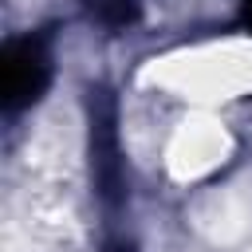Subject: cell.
Instances as JSON below:
<instances>
[{
    "instance_id": "6da1fadb",
    "label": "cell",
    "mask_w": 252,
    "mask_h": 252,
    "mask_svg": "<svg viewBox=\"0 0 252 252\" xmlns=\"http://www.w3.org/2000/svg\"><path fill=\"white\" fill-rule=\"evenodd\" d=\"M142 79L189 98H232L252 91V43L228 39V43L177 51V55L154 59L142 71Z\"/></svg>"
},
{
    "instance_id": "7a4b0ae2",
    "label": "cell",
    "mask_w": 252,
    "mask_h": 252,
    "mask_svg": "<svg viewBox=\"0 0 252 252\" xmlns=\"http://www.w3.org/2000/svg\"><path fill=\"white\" fill-rule=\"evenodd\" d=\"M228 150H232L228 130L209 114H193L173 130L169 150H165V165L177 181H193V177H205L209 169H217L228 158Z\"/></svg>"
}]
</instances>
